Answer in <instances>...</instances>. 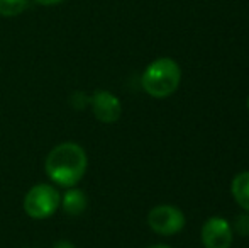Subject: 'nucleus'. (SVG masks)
<instances>
[{
  "mask_svg": "<svg viewBox=\"0 0 249 248\" xmlns=\"http://www.w3.org/2000/svg\"><path fill=\"white\" fill-rule=\"evenodd\" d=\"M90 107L97 121L104 124H112L121 119L122 104L115 94L108 90H97L90 95Z\"/></svg>",
  "mask_w": 249,
  "mask_h": 248,
  "instance_id": "obj_6",
  "label": "nucleus"
},
{
  "mask_svg": "<svg viewBox=\"0 0 249 248\" xmlns=\"http://www.w3.org/2000/svg\"><path fill=\"white\" fill-rule=\"evenodd\" d=\"M89 167V156L82 145L65 141L56 145L44 160V172L48 179L59 187H75Z\"/></svg>",
  "mask_w": 249,
  "mask_h": 248,
  "instance_id": "obj_1",
  "label": "nucleus"
},
{
  "mask_svg": "<svg viewBox=\"0 0 249 248\" xmlns=\"http://www.w3.org/2000/svg\"><path fill=\"white\" fill-rule=\"evenodd\" d=\"M87 195L82 189H76V187H70L65 194L61 195V202L59 206L63 208L65 214L68 216H80L85 212L87 209Z\"/></svg>",
  "mask_w": 249,
  "mask_h": 248,
  "instance_id": "obj_7",
  "label": "nucleus"
},
{
  "mask_svg": "<svg viewBox=\"0 0 249 248\" xmlns=\"http://www.w3.org/2000/svg\"><path fill=\"white\" fill-rule=\"evenodd\" d=\"M185 223H187V218H185L183 211L180 208H177V206H154L148 212V225L151 231L161 236L177 235L185 228Z\"/></svg>",
  "mask_w": 249,
  "mask_h": 248,
  "instance_id": "obj_4",
  "label": "nucleus"
},
{
  "mask_svg": "<svg viewBox=\"0 0 249 248\" xmlns=\"http://www.w3.org/2000/svg\"><path fill=\"white\" fill-rule=\"evenodd\" d=\"M61 202V194L51 184H36L24 195L22 208L29 218L46 219L54 214Z\"/></svg>",
  "mask_w": 249,
  "mask_h": 248,
  "instance_id": "obj_3",
  "label": "nucleus"
},
{
  "mask_svg": "<svg viewBox=\"0 0 249 248\" xmlns=\"http://www.w3.org/2000/svg\"><path fill=\"white\" fill-rule=\"evenodd\" d=\"M53 248H76V247L71 242H68V240H59V242H56L53 245Z\"/></svg>",
  "mask_w": 249,
  "mask_h": 248,
  "instance_id": "obj_12",
  "label": "nucleus"
},
{
  "mask_svg": "<svg viewBox=\"0 0 249 248\" xmlns=\"http://www.w3.org/2000/svg\"><path fill=\"white\" fill-rule=\"evenodd\" d=\"M231 194H232L236 204L249 212V170L239 172L234 177L232 184H231Z\"/></svg>",
  "mask_w": 249,
  "mask_h": 248,
  "instance_id": "obj_8",
  "label": "nucleus"
},
{
  "mask_svg": "<svg viewBox=\"0 0 249 248\" xmlns=\"http://www.w3.org/2000/svg\"><path fill=\"white\" fill-rule=\"evenodd\" d=\"M29 7V0H0V16L17 17Z\"/></svg>",
  "mask_w": 249,
  "mask_h": 248,
  "instance_id": "obj_9",
  "label": "nucleus"
},
{
  "mask_svg": "<svg viewBox=\"0 0 249 248\" xmlns=\"http://www.w3.org/2000/svg\"><path fill=\"white\" fill-rule=\"evenodd\" d=\"M181 68L173 58H158L151 61L141 75V87L153 99H166L178 90Z\"/></svg>",
  "mask_w": 249,
  "mask_h": 248,
  "instance_id": "obj_2",
  "label": "nucleus"
},
{
  "mask_svg": "<svg viewBox=\"0 0 249 248\" xmlns=\"http://www.w3.org/2000/svg\"><path fill=\"white\" fill-rule=\"evenodd\" d=\"M33 2L39 3V5H44V7H51V5H58V3L65 2V0H33Z\"/></svg>",
  "mask_w": 249,
  "mask_h": 248,
  "instance_id": "obj_11",
  "label": "nucleus"
},
{
  "mask_svg": "<svg viewBox=\"0 0 249 248\" xmlns=\"http://www.w3.org/2000/svg\"><path fill=\"white\" fill-rule=\"evenodd\" d=\"M200 238L203 248H231L234 240L232 225L226 218L212 216L202 225Z\"/></svg>",
  "mask_w": 249,
  "mask_h": 248,
  "instance_id": "obj_5",
  "label": "nucleus"
},
{
  "mask_svg": "<svg viewBox=\"0 0 249 248\" xmlns=\"http://www.w3.org/2000/svg\"><path fill=\"white\" fill-rule=\"evenodd\" d=\"M148 248H171L170 245H164V243H156V245H151Z\"/></svg>",
  "mask_w": 249,
  "mask_h": 248,
  "instance_id": "obj_13",
  "label": "nucleus"
},
{
  "mask_svg": "<svg viewBox=\"0 0 249 248\" xmlns=\"http://www.w3.org/2000/svg\"><path fill=\"white\" fill-rule=\"evenodd\" d=\"M232 231L237 233L239 236H249V212L248 214H241L236 218L234 221V226H232Z\"/></svg>",
  "mask_w": 249,
  "mask_h": 248,
  "instance_id": "obj_10",
  "label": "nucleus"
},
{
  "mask_svg": "<svg viewBox=\"0 0 249 248\" xmlns=\"http://www.w3.org/2000/svg\"><path fill=\"white\" fill-rule=\"evenodd\" d=\"M246 106H248V113H249V95H248V100H246Z\"/></svg>",
  "mask_w": 249,
  "mask_h": 248,
  "instance_id": "obj_14",
  "label": "nucleus"
}]
</instances>
